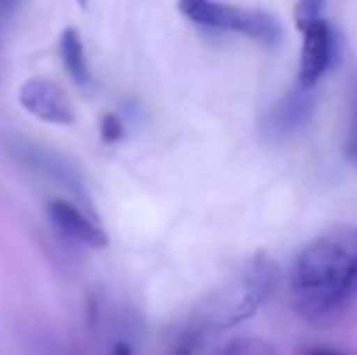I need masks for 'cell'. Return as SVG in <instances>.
I'll return each mask as SVG.
<instances>
[{
    "label": "cell",
    "instance_id": "1",
    "mask_svg": "<svg viewBox=\"0 0 357 355\" xmlns=\"http://www.w3.org/2000/svg\"><path fill=\"white\" fill-rule=\"evenodd\" d=\"M289 299L311 324L331 322L357 297V229L333 227L311 239L289 268Z\"/></svg>",
    "mask_w": 357,
    "mask_h": 355
},
{
    "label": "cell",
    "instance_id": "2",
    "mask_svg": "<svg viewBox=\"0 0 357 355\" xmlns=\"http://www.w3.org/2000/svg\"><path fill=\"white\" fill-rule=\"evenodd\" d=\"M280 266L268 256L258 253L253 256L231 280H226L216 292L204 299L202 307L190 319L197 331L207 336V341L221 331L243 324L250 319L278 289Z\"/></svg>",
    "mask_w": 357,
    "mask_h": 355
},
{
    "label": "cell",
    "instance_id": "3",
    "mask_svg": "<svg viewBox=\"0 0 357 355\" xmlns=\"http://www.w3.org/2000/svg\"><path fill=\"white\" fill-rule=\"evenodd\" d=\"M294 24L301 34L296 86L314 90L316 83L338 63L340 34L326 15V3L301 0L294 5Z\"/></svg>",
    "mask_w": 357,
    "mask_h": 355
},
{
    "label": "cell",
    "instance_id": "4",
    "mask_svg": "<svg viewBox=\"0 0 357 355\" xmlns=\"http://www.w3.org/2000/svg\"><path fill=\"white\" fill-rule=\"evenodd\" d=\"M180 13L204 32L241 34L260 47H278L284 32L280 20L268 10L238 8V5L209 3V0H185L178 5Z\"/></svg>",
    "mask_w": 357,
    "mask_h": 355
},
{
    "label": "cell",
    "instance_id": "5",
    "mask_svg": "<svg viewBox=\"0 0 357 355\" xmlns=\"http://www.w3.org/2000/svg\"><path fill=\"white\" fill-rule=\"evenodd\" d=\"M10 151L17 158L22 166H27L29 171L39 173L42 178L52 180L54 185L63 188L66 192H71L73 197L88 199V188L83 183V173L75 168L73 161H68L63 153L54 151V149L44 146V144L29 142L24 137H13L10 139Z\"/></svg>",
    "mask_w": 357,
    "mask_h": 355
},
{
    "label": "cell",
    "instance_id": "6",
    "mask_svg": "<svg viewBox=\"0 0 357 355\" xmlns=\"http://www.w3.org/2000/svg\"><path fill=\"white\" fill-rule=\"evenodd\" d=\"M314 105H316V100L311 90H304L299 86L291 88L289 93L282 95V98L263 114L260 129H263L265 137L273 139V142L291 139L311 122Z\"/></svg>",
    "mask_w": 357,
    "mask_h": 355
},
{
    "label": "cell",
    "instance_id": "7",
    "mask_svg": "<svg viewBox=\"0 0 357 355\" xmlns=\"http://www.w3.org/2000/svg\"><path fill=\"white\" fill-rule=\"evenodd\" d=\"M20 105L34 114L37 119L47 124H73L75 122V109L71 98L66 95L59 83L49 81V78H29L22 88H20Z\"/></svg>",
    "mask_w": 357,
    "mask_h": 355
},
{
    "label": "cell",
    "instance_id": "8",
    "mask_svg": "<svg viewBox=\"0 0 357 355\" xmlns=\"http://www.w3.org/2000/svg\"><path fill=\"white\" fill-rule=\"evenodd\" d=\"M49 219H52L54 229L73 243H80V246L88 248H105L109 243L105 229L95 219H90L83 212V207H78L75 202H68L63 197L49 202Z\"/></svg>",
    "mask_w": 357,
    "mask_h": 355
},
{
    "label": "cell",
    "instance_id": "9",
    "mask_svg": "<svg viewBox=\"0 0 357 355\" xmlns=\"http://www.w3.org/2000/svg\"><path fill=\"white\" fill-rule=\"evenodd\" d=\"M59 49H61L63 66H66L68 76L73 78L75 86L80 88H93V71H90L88 54H85V44L78 29L66 27L59 37Z\"/></svg>",
    "mask_w": 357,
    "mask_h": 355
},
{
    "label": "cell",
    "instance_id": "10",
    "mask_svg": "<svg viewBox=\"0 0 357 355\" xmlns=\"http://www.w3.org/2000/svg\"><path fill=\"white\" fill-rule=\"evenodd\" d=\"M216 355H280L278 348L265 338H236Z\"/></svg>",
    "mask_w": 357,
    "mask_h": 355
},
{
    "label": "cell",
    "instance_id": "11",
    "mask_svg": "<svg viewBox=\"0 0 357 355\" xmlns=\"http://www.w3.org/2000/svg\"><path fill=\"white\" fill-rule=\"evenodd\" d=\"M343 153L353 166H357V76L350 90V119H348V132H345Z\"/></svg>",
    "mask_w": 357,
    "mask_h": 355
},
{
    "label": "cell",
    "instance_id": "12",
    "mask_svg": "<svg viewBox=\"0 0 357 355\" xmlns=\"http://www.w3.org/2000/svg\"><path fill=\"white\" fill-rule=\"evenodd\" d=\"M100 132H102V137H105V142H107V144L119 142V139H122V134H124L122 119H119L117 114H105L102 127H100Z\"/></svg>",
    "mask_w": 357,
    "mask_h": 355
},
{
    "label": "cell",
    "instance_id": "13",
    "mask_svg": "<svg viewBox=\"0 0 357 355\" xmlns=\"http://www.w3.org/2000/svg\"><path fill=\"white\" fill-rule=\"evenodd\" d=\"M299 355H348V353H340L335 348H326V346H314V348H304Z\"/></svg>",
    "mask_w": 357,
    "mask_h": 355
},
{
    "label": "cell",
    "instance_id": "14",
    "mask_svg": "<svg viewBox=\"0 0 357 355\" xmlns=\"http://www.w3.org/2000/svg\"><path fill=\"white\" fill-rule=\"evenodd\" d=\"M109 355H134V351H132V346H129V343L119 341V343H114V346H112Z\"/></svg>",
    "mask_w": 357,
    "mask_h": 355
},
{
    "label": "cell",
    "instance_id": "15",
    "mask_svg": "<svg viewBox=\"0 0 357 355\" xmlns=\"http://www.w3.org/2000/svg\"><path fill=\"white\" fill-rule=\"evenodd\" d=\"M10 10H15L13 5H0V22L5 20V13H10Z\"/></svg>",
    "mask_w": 357,
    "mask_h": 355
},
{
    "label": "cell",
    "instance_id": "16",
    "mask_svg": "<svg viewBox=\"0 0 357 355\" xmlns=\"http://www.w3.org/2000/svg\"><path fill=\"white\" fill-rule=\"evenodd\" d=\"M212 355H216V353H212Z\"/></svg>",
    "mask_w": 357,
    "mask_h": 355
}]
</instances>
